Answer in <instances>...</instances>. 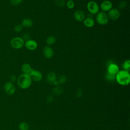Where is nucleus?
Returning a JSON list of instances; mask_svg holds the SVG:
<instances>
[{"label": "nucleus", "mask_w": 130, "mask_h": 130, "mask_svg": "<svg viewBox=\"0 0 130 130\" xmlns=\"http://www.w3.org/2000/svg\"><path fill=\"white\" fill-rule=\"evenodd\" d=\"M107 73L115 76L119 71V67L117 64L114 63H110L107 67Z\"/></svg>", "instance_id": "obj_9"}, {"label": "nucleus", "mask_w": 130, "mask_h": 130, "mask_svg": "<svg viewBox=\"0 0 130 130\" xmlns=\"http://www.w3.org/2000/svg\"><path fill=\"white\" fill-rule=\"evenodd\" d=\"M43 53L44 56L48 59L52 58L54 54V52L52 48L49 46H47L45 47L43 50Z\"/></svg>", "instance_id": "obj_12"}, {"label": "nucleus", "mask_w": 130, "mask_h": 130, "mask_svg": "<svg viewBox=\"0 0 130 130\" xmlns=\"http://www.w3.org/2000/svg\"><path fill=\"white\" fill-rule=\"evenodd\" d=\"M32 68L30 65L27 63H25L23 64L21 66V70L23 74H29Z\"/></svg>", "instance_id": "obj_17"}, {"label": "nucleus", "mask_w": 130, "mask_h": 130, "mask_svg": "<svg viewBox=\"0 0 130 130\" xmlns=\"http://www.w3.org/2000/svg\"><path fill=\"white\" fill-rule=\"evenodd\" d=\"M115 80L121 85H128L130 83V74L129 72L125 70L119 71L115 75Z\"/></svg>", "instance_id": "obj_1"}, {"label": "nucleus", "mask_w": 130, "mask_h": 130, "mask_svg": "<svg viewBox=\"0 0 130 130\" xmlns=\"http://www.w3.org/2000/svg\"><path fill=\"white\" fill-rule=\"evenodd\" d=\"M29 125L25 122H21L18 125L19 130H28Z\"/></svg>", "instance_id": "obj_19"}, {"label": "nucleus", "mask_w": 130, "mask_h": 130, "mask_svg": "<svg viewBox=\"0 0 130 130\" xmlns=\"http://www.w3.org/2000/svg\"><path fill=\"white\" fill-rule=\"evenodd\" d=\"M122 67L124 69L123 70L129 72L130 70V60L129 59L125 60L122 64Z\"/></svg>", "instance_id": "obj_20"}, {"label": "nucleus", "mask_w": 130, "mask_h": 130, "mask_svg": "<svg viewBox=\"0 0 130 130\" xmlns=\"http://www.w3.org/2000/svg\"><path fill=\"white\" fill-rule=\"evenodd\" d=\"M62 91V89L61 87L59 86H57L56 87H55L54 89H53V92L54 94L58 95V94H61Z\"/></svg>", "instance_id": "obj_23"}, {"label": "nucleus", "mask_w": 130, "mask_h": 130, "mask_svg": "<svg viewBox=\"0 0 130 130\" xmlns=\"http://www.w3.org/2000/svg\"><path fill=\"white\" fill-rule=\"evenodd\" d=\"M22 39L24 40V41H28L29 40H30V35L27 34V33H26V34H24L23 36H22Z\"/></svg>", "instance_id": "obj_29"}, {"label": "nucleus", "mask_w": 130, "mask_h": 130, "mask_svg": "<svg viewBox=\"0 0 130 130\" xmlns=\"http://www.w3.org/2000/svg\"><path fill=\"white\" fill-rule=\"evenodd\" d=\"M31 79L32 80L36 81V82H39L42 79V73L38 70L32 69L31 70L29 74Z\"/></svg>", "instance_id": "obj_7"}, {"label": "nucleus", "mask_w": 130, "mask_h": 130, "mask_svg": "<svg viewBox=\"0 0 130 130\" xmlns=\"http://www.w3.org/2000/svg\"><path fill=\"white\" fill-rule=\"evenodd\" d=\"M10 81L11 82H15L16 80V77L15 75H12L10 76Z\"/></svg>", "instance_id": "obj_30"}, {"label": "nucleus", "mask_w": 130, "mask_h": 130, "mask_svg": "<svg viewBox=\"0 0 130 130\" xmlns=\"http://www.w3.org/2000/svg\"><path fill=\"white\" fill-rule=\"evenodd\" d=\"M112 3L109 0H105L103 1L100 6V8L103 12H108L112 8Z\"/></svg>", "instance_id": "obj_10"}, {"label": "nucleus", "mask_w": 130, "mask_h": 130, "mask_svg": "<svg viewBox=\"0 0 130 130\" xmlns=\"http://www.w3.org/2000/svg\"><path fill=\"white\" fill-rule=\"evenodd\" d=\"M74 17L77 21H83L85 19V15L84 12L81 10H76L74 14Z\"/></svg>", "instance_id": "obj_13"}, {"label": "nucleus", "mask_w": 130, "mask_h": 130, "mask_svg": "<svg viewBox=\"0 0 130 130\" xmlns=\"http://www.w3.org/2000/svg\"><path fill=\"white\" fill-rule=\"evenodd\" d=\"M23 0H10L11 3L14 6H16L18 5H19Z\"/></svg>", "instance_id": "obj_28"}, {"label": "nucleus", "mask_w": 130, "mask_h": 130, "mask_svg": "<svg viewBox=\"0 0 130 130\" xmlns=\"http://www.w3.org/2000/svg\"><path fill=\"white\" fill-rule=\"evenodd\" d=\"M66 77L64 75H62L60 76H59L57 81L59 84H63L64 82H66Z\"/></svg>", "instance_id": "obj_24"}, {"label": "nucleus", "mask_w": 130, "mask_h": 130, "mask_svg": "<svg viewBox=\"0 0 130 130\" xmlns=\"http://www.w3.org/2000/svg\"><path fill=\"white\" fill-rule=\"evenodd\" d=\"M83 24L87 27H92L94 25V21L93 19L91 17H87L85 18L84 20L83 21Z\"/></svg>", "instance_id": "obj_14"}, {"label": "nucleus", "mask_w": 130, "mask_h": 130, "mask_svg": "<svg viewBox=\"0 0 130 130\" xmlns=\"http://www.w3.org/2000/svg\"><path fill=\"white\" fill-rule=\"evenodd\" d=\"M25 47L29 50H34L38 47V43L34 40H29L24 43Z\"/></svg>", "instance_id": "obj_11"}, {"label": "nucleus", "mask_w": 130, "mask_h": 130, "mask_svg": "<svg viewBox=\"0 0 130 130\" xmlns=\"http://www.w3.org/2000/svg\"><path fill=\"white\" fill-rule=\"evenodd\" d=\"M106 79L108 81H113L115 80V76L109 74L107 73L105 75Z\"/></svg>", "instance_id": "obj_22"}, {"label": "nucleus", "mask_w": 130, "mask_h": 130, "mask_svg": "<svg viewBox=\"0 0 130 130\" xmlns=\"http://www.w3.org/2000/svg\"><path fill=\"white\" fill-rule=\"evenodd\" d=\"M109 17L107 14L104 12H100L97 13L96 21L100 25H106L109 22Z\"/></svg>", "instance_id": "obj_3"}, {"label": "nucleus", "mask_w": 130, "mask_h": 130, "mask_svg": "<svg viewBox=\"0 0 130 130\" xmlns=\"http://www.w3.org/2000/svg\"><path fill=\"white\" fill-rule=\"evenodd\" d=\"M22 29V26L21 24H17L14 27V30L17 32H20Z\"/></svg>", "instance_id": "obj_27"}, {"label": "nucleus", "mask_w": 130, "mask_h": 130, "mask_svg": "<svg viewBox=\"0 0 130 130\" xmlns=\"http://www.w3.org/2000/svg\"><path fill=\"white\" fill-rule=\"evenodd\" d=\"M17 82L18 86L23 89L29 88L32 83V80L29 74H22L17 79Z\"/></svg>", "instance_id": "obj_2"}, {"label": "nucleus", "mask_w": 130, "mask_h": 130, "mask_svg": "<svg viewBox=\"0 0 130 130\" xmlns=\"http://www.w3.org/2000/svg\"><path fill=\"white\" fill-rule=\"evenodd\" d=\"M107 15L109 19L112 20H116L120 17V13L118 9L116 8H112L108 11V14Z\"/></svg>", "instance_id": "obj_8"}, {"label": "nucleus", "mask_w": 130, "mask_h": 130, "mask_svg": "<svg viewBox=\"0 0 130 130\" xmlns=\"http://www.w3.org/2000/svg\"><path fill=\"white\" fill-rule=\"evenodd\" d=\"M67 7L69 9H72L75 6V3L72 0H68L66 4Z\"/></svg>", "instance_id": "obj_21"}, {"label": "nucleus", "mask_w": 130, "mask_h": 130, "mask_svg": "<svg viewBox=\"0 0 130 130\" xmlns=\"http://www.w3.org/2000/svg\"><path fill=\"white\" fill-rule=\"evenodd\" d=\"M55 3L56 5L59 7H63L65 4L63 0H55Z\"/></svg>", "instance_id": "obj_25"}, {"label": "nucleus", "mask_w": 130, "mask_h": 130, "mask_svg": "<svg viewBox=\"0 0 130 130\" xmlns=\"http://www.w3.org/2000/svg\"><path fill=\"white\" fill-rule=\"evenodd\" d=\"M88 11L92 14H96L99 11V6L96 2L93 1H89L87 4Z\"/></svg>", "instance_id": "obj_5"}, {"label": "nucleus", "mask_w": 130, "mask_h": 130, "mask_svg": "<svg viewBox=\"0 0 130 130\" xmlns=\"http://www.w3.org/2000/svg\"><path fill=\"white\" fill-rule=\"evenodd\" d=\"M46 44L48 46L52 45L55 43L56 38L55 37H54L53 36H50L47 37V38L46 39Z\"/></svg>", "instance_id": "obj_18"}, {"label": "nucleus", "mask_w": 130, "mask_h": 130, "mask_svg": "<svg viewBox=\"0 0 130 130\" xmlns=\"http://www.w3.org/2000/svg\"><path fill=\"white\" fill-rule=\"evenodd\" d=\"M21 26L24 28H29L33 25V21L29 18H24L21 22Z\"/></svg>", "instance_id": "obj_16"}, {"label": "nucleus", "mask_w": 130, "mask_h": 130, "mask_svg": "<svg viewBox=\"0 0 130 130\" xmlns=\"http://www.w3.org/2000/svg\"><path fill=\"white\" fill-rule=\"evenodd\" d=\"M72 1H73V0H72Z\"/></svg>", "instance_id": "obj_31"}, {"label": "nucleus", "mask_w": 130, "mask_h": 130, "mask_svg": "<svg viewBox=\"0 0 130 130\" xmlns=\"http://www.w3.org/2000/svg\"><path fill=\"white\" fill-rule=\"evenodd\" d=\"M46 78L48 83L53 84L56 81V75L54 72H50L47 74Z\"/></svg>", "instance_id": "obj_15"}, {"label": "nucleus", "mask_w": 130, "mask_h": 130, "mask_svg": "<svg viewBox=\"0 0 130 130\" xmlns=\"http://www.w3.org/2000/svg\"><path fill=\"white\" fill-rule=\"evenodd\" d=\"M126 5H127V3H126V1H120L118 4V6L120 9H123L125 8L126 7Z\"/></svg>", "instance_id": "obj_26"}, {"label": "nucleus", "mask_w": 130, "mask_h": 130, "mask_svg": "<svg viewBox=\"0 0 130 130\" xmlns=\"http://www.w3.org/2000/svg\"><path fill=\"white\" fill-rule=\"evenodd\" d=\"M4 89L5 93L9 95H12L14 94L16 91V88L13 83L11 82H6L4 86Z\"/></svg>", "instance_id": "obj_6"}, {"label": "nucleus", "mask_w": 130, "mask_h": 130, "mask_svg": "<svg viewBox=\"0 0 130 130\" xmlns=\"http://www.w3.org/2000/svg\"><path fill=\"white\" fill-rule=\"evenodd\" d=\"M24 45V41L22 38L16 37L13 38L10 41L11 46L16 49L21 48Z\"/></svg>", "instance_id": "obj_4"}]
</instances>
